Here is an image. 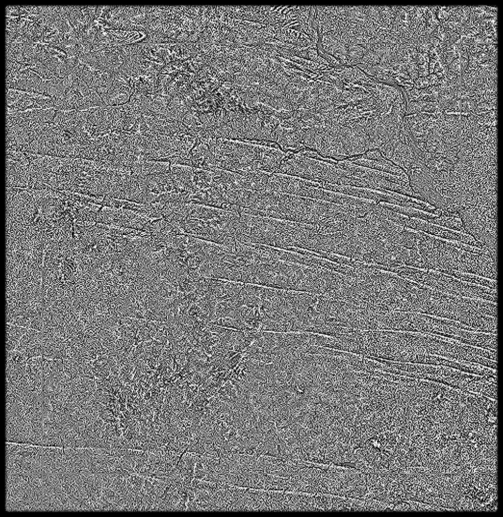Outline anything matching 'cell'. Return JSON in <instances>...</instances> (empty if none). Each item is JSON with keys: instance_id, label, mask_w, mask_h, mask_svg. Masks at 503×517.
Listing matches in <instances>:
<instances>
[{"instance_id": "3957f363", "label": "cell", "mask_w": 503, "mask_h": 517, "mask_svg": "<svg viewBox=\"0 0 503 517\" xmlns=\"http://www.w3.org/2000/svg\"><path fill=\"white\" fill-rule=\"evenodd\" d=\"M404 227L421 231L441 239L460 242L480 248L487 247L467 234L450 230L421 219L408 217Z\"/></svg>"}, {"instance_id": "7a4b0ae2", "label": "cell", "mask_w": 503, "mask_h": 517, "mask_svg": "<svg viewBox=\"0 0 503 517\" xmlns=\"http://www.w3.org/2000/svg\"><path fill=\"white\" fill-rule=\"evenodd\" d=\"M400 275L449 295L496 303V290L464 282L439 272L404 266Z\"/></svg>"}, {"instance_id": "6da1fadb", "label": "cell", "mask_w": 503, "mask_h": 517, "mask_svg": "<svg viewBox=\"0 0 503 517\" xmlns=\"http://www.w3.org/2000/svg\"><path fill=\"white\" fill-rule=\"evenodd\" d=\"M97 456L94 448H60L46 481L55 511L96 510L100 493Z\"/></svg>"}]
</instances>
